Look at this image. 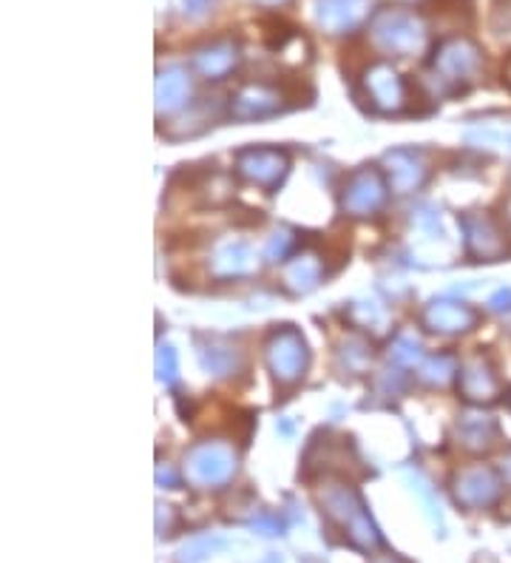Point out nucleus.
I'll use <instances>...</instances> for the list:
<instances>
[{"mask_svg": "<svg viewBox=\"0 0 511 563\" xmlns=\"http://www.w3.org/2000/svg\"><path fill=\"white\" fill-rule=\"evenodd\" d=\"M369 37L381 51L401 55V58L418 55L426 46L424 23L410 9H381L369 23Z\"/></svg>", "mask_w": 511, "mask_h": 563, "instance_id": "f257e3e1", "label": "nucleus"}, {"mask_svg": "<svg viewBox=\"0 0 511 563\" xmlns=\"http://www.w3.org/2000/svg\"><path fill=\"white\" fill-rule=\"evenodd\" d=\"M265 361L267 370L273 373L276 384L281 387H293L304 379L307 373V364H311V350H307V342L295 327L284 325L279 331L270 333V339L265 345Z\"/></svg>", "mask_w": 511, "mask_h": 563, "instance_id": "f03ea898", "label": "nucleus"}, {"mask_svg": "<svg viewBox=\"0 0 511 563\" xmlns=\"http://www.w3.org/2000/svg\"><path fill=\"white\" fill-rule=\"evenodd\" d=\"M185 478L194 487H224L236 472V450L224 441H199L185 453Z\"/></svg>", "mask_w": 511, "mask_h": 563, "instance_id": "7ed1b4c3", "label": "nucleus"}, {"mask_svg": "<svg viewBox=\"0 0 511 563\" xmlns=\"http://www.w3.org/2000/svg\"><path fill=\"white\" fill-rule=\"evenodd\" d=\"M318 501L325 506V513L346 529V535H350V541H353L355 547L373 549L381 543V538L375 532L369 515L364 513V504H361L353 487H327V490L318 495Z\"/></svg>", "mask_w": 511, "mask_h": 563, "instance_id": "20e7f679", "label": "nucleus"}, {"mask_svg": "<svg viewBox=\"0 0 511 563\" xmlns=\"http://www.w3.org/2000/svg\"><path fill=\"white\" fill-rule=\"evenodd\" d=\"M483 65V55L477 44H472L469 37H452L438 46L433 58L435 77L443 86H466L477 77Z\"/></svg>", "mask_w": 511, "mask_h": 563, "instance_id": "39448f33", "label": "nucleus"}, {"mask_svg": "<svg viewBox=\"0 0 511 563\" xmlns=\"http://www.w3.org/2000/svg\"><path fill=\"white\" fill-rule=\"evenodd\" d=\"M290 157L281 148H265V145H253V148H242L236 154V171L242 180L253 182V185L265 188V191H276L281 180L288 177Z\"/></svg>", "mask_w": 511, "mask_h": 563, "instance_id": "423d86ee", "label": "nucleus"}, {"mask_svg": "<svg viewBox=\"0 0 511 563\" xmlns=\"http://www.w3.org/2000/svg\"><path fill=\"white\" fill-rule=\"evenodd\" d=\"M387 200V182L378 168H358L350 173L344 191H341V208L353 217H369L381 208Z\"/></svg>", "mask_w": 511, "mask_h": 563, "instance_id": "0eeeda50", "label": "nucleus"}, {"mask_svg": "<svg viewBox=\"0 0 511 563\" xmlns=\"http://www.w3.org/2000/svg\"><path fill=\"white\" fill-rule=\"evenodd\" d=\"M461 231H463V245H466L469 256L475 260L495 262L500 256H506V239L503 231L497 228V223L486 214H463L461 219Z\"/></svg>", "mask_w": 511, "mask_h": 563, "instance_id": "6e6552de", "label": "nucleus"}, {"mask_svg": "<svg viewBox=\"0 0 511 563\" xmlns=\"http://www.w3.org/2000/svg\"><path fill=\"white\" fill-rule=\"evenodd\" d=\"M454 487V501L463 504L466 510H486V506L495 504L500 499V481H497V472L483 464L475 467L461 469L452 481Z\"/></svg>", "mask_w": 511, "mask_h": 563, "instance_id": "1a4fd4ad", "label": "nucleus"}, {"mask_svg": "<svg viewBox=\"0 0 511 563\" xmlns=\"http://www.w3.org/2000/svg\"><path fill=\"white\" fill-rule=\"evenodd\" d=\"M364 86H367L369 103L384 115H398L406 106V83L389 63L369 65Z\"/></svg>", "mask_w": 511, "mask_h": 563, "instance_id": "9d476101", "label": "nucleus"}, {"mask_svg": "<svg viewBox=\"0 0 511 563\" xmlns=\"http://www.w3.org/2000/svg\"><path fill=\"white\" fill-rule=\"evenodd\" d=\"M458 391L472 405H489L500 396V379H497L486 356L477 354L463 361L461 370H458Z\"/></svg>", "mask_w": 511, "mask_h": 563, "instance_id": "9b49d317", "label": "nucleus"}, {"mask_svg": "<svg viewBox=\"0 0 511 563\" xmlns=\"http://www.w3.org/2000/svg\"><path fill=\"white\" fill-rule=\"evenodd\" d=\"M284 109V97L270 83H247L231 100V115L236 120H261V117L279 115Z\"/></svg>", "mask_w": 511, "mask_h": 563, "instance_id": "f8f14e48", "label": "nucleus"}, {"mask_svg": "<svg viewBox=\"0 0 511 563\" xmlns=\"http://www.w3.org/2000/svg\"><path fill=\"white\" fill-rule=\"evenodd\" d=\"M369 15V0H316L318 26L330 35L355 29Z\"/></svg>", "mask_w": 511, "mask_h": 563, "instance_id": "ddd939ff", "label": "nucleus"}, {"mask_svg": "<svg viewBox=\"0 0 511 563\" xmlns=\"http://www.w3.org/2000/svg\"><path fill=\"white\" fill-rule=\"evenodd\" d=\"M424 327L435 333H466L475 327L477 313L463 302H452V299H438L424 308L421 316Z\"/></svg>", "mask_w": 511, "mask_h": 563, "instance_id": "4468645a", "label": "nucleus"}, {"mask_svg": "<svg viewBox=\"0 0 511 563\" xmlns=\"http://www.w3.org/2000/svg\"><path fill=\"white\" fill-rule=\"evenodd\" d=\"M253 271H256V253L251 251L247 242H239V239L219 242L214 256H210V274L219 276V279H239V276H247Z\"/></svg>", "mask_w": 511, "mask_h": 563, "instance_id": "2eb2a0df", "label": "nucleus"}, {"mask_svg": "<svg viewBox=\"0 0 511 563\" xmlns=\"http://www.w3.org/2000/svg\"><path fill=\"white\" fill-rule=\"evenodd\" d=\"M384 163H387L389 185H392V191H398V194H410V191L424 185L426 166L424 159H421V154L410 152V148H398V152H389Z\"/></svg>", "mask_w": 511, "mask_h": 563, "instance_id": "dca6fc26", "label": "nucleus"}, {"mask_svg": "<svg viewBox=\"0 0 511 563\" xmlns=\"http://www.w3.org/2000/svg\"><path fill=\"white\" fill-rule=\"evenodd\" d=\"M497 439H500V427L489 412H463L458 421V441L472 453H486L495 447Z\"/></svg>", "mask_w": 511, "mask_h": 563, "instance_id": "f3484780", "label": "nucleus"}, {"mask_svg": "<svg viewBox=\"0 0 511 563\" xmlns=\"http://www.w3.org/2000/svg\"><path fill=\"white\" fill-rule=\"evenodd\" d=\"M191 97V77L182 65H168L166 72L157 77V111L159 115H173L185 109Z\"/></svg>", "mask_w": 511, "mask_h": 563, "instance_id": "a211bd4d", "label": "nucleus"}, {"mask_svg": "<svg viewBox=\"0 0 511 563\" xmlns=\"http://www.w3.org/2000/svg\"><path fill=\"white\" fill-rule=\"evenodd\" d=\"M194 65L205 80H224L239 65V46L231 40H217L196 51Z\"/></svg>", "mask_w": 511, "mask_h": 563, "instance_id": "6ab92c4d", "label": "nucleus"}, {"mask_svg": "<svg viewBox=\"0 0 511 563\" xmlns=\"http://www.w3.org/2000/svg\"><path fill=\"white\" fill-rule=\"evenodd\" d=\"M325 274V265L318 260L316 253H302V256H293V260L284 265V288L290 294H311L318 288Z\"/></svg>", "mask_w": 511, "mask_h": 563, "instance_id": "aec40b11", "label": "nucleus"}, {"mask_svg": "<svg viewBox=\"0 0 511 563\" xmlns=\"http://www.w3.org/2000/svg\"><path fill=\"white\" fill-rule=\"evenodd\" d=\"M199 364L205 373L217 375V379H231L242 370V354L236 347L224 345V342H208V345H199Z\"/></svg>", "mask_w": 511, "mask_h": 563, "instance_id": "412c9836", "label": "nucleus"}, {"mask_svg": "<svg viewBox=\"0 0 511 563\" xmlns=\"http://www.w3.org/2000/svg\"><path fill=\"white\" fill-rule=\"evenodd\" d=\"M458 370L461 368H458V359H454V356L440 354L433 356V359H426V364L421 368V379H424L426 384H438V387H443Z\"/></svg>", "mask_w": 511, "mask_h": 563, "instance_id": "4be33fe9", "label": "nucleus"}, {"mask_svg": "<svg viewBox=\"0 0 511 563\" xmlns=\"http://www.w3.org/2000/svg\"><path fill=\"white\" fill-rule=\"evenodd\" d=\"M339 356H341V364H344L350 373H361V370L369 364V359H373V354H369V345L361 339H346L344 345H341Z\"/></svg>", "mask_w": 511, "mask_h": 563, "instance_id": "5701e85b", "label": "nucleus"}, {"mask_svg": "<svg viewBox=\"0 0 511 563\" xmlns=\"http://www.w3.org/2000/svg\"><path fill=\"white\" fill-rule=\"evenodd\" d=\"M389 359L396 361V364H403V368H412L415 361H421V345L412 336L401 333L392 347H389Z\"/></svg>", "mask_w": 511, "mask_h": 563, "instance_id": "b1692460", "label": "nucleus"}, {"mask_svg": "<svg viewBox=\"0 0 511 563\" xmlns=\"http://www.w3.org/2000/svg\"><path fill=\"white\" fill-rule=\"evenodd\" d=\"M180 373V361H177V350L171 345H159L157 350V379L166 384L177 382Z\"/></svg>", "mask_w": 511, "mask_h": 563, "instance_id": "393cba45", "label": "nucleus"}, {"mask_svg": "<svg viewBox=\"0 0 511 563\" xmlns=\"http://www.w3.org/2000/svg\"><path fill=\"white\" fill-rule=\"evenodd\" d=\"M293 245H295L293 231H288V228H281V231H276L273 237H270V242H267L265 256L270 262H284L290 256V251H293Z\"/></svg>", "mask_w": 511, "mask_h": 563, "instance_id": "a878e982", "label": "nucleus"}, {"mask_svg": "<svg viewBox=\"0 0 511 563\" xmlns=\"http://www.w3.org/2000/svg\"><path fill=\"white\" fill-rule=\"evenodd\" d=\"M219 547H222L219 538H196L194 543H187V547L182 549V563H199L202 558H208L210 552Z\"/></svg>", "mask_w": 511, "mask_h": 563, "instance_id": "bb28decb", "label": "nucleus"}, {"mask_svg": "<svg viewBox=\"0 0 511 563\" xmlns=\"http://www.w3.org/2000/svg\"><path fill=\"white\" fill-rule=\"evenodd\" d=\"M358 313L361 319H355V322H358L361 327H375L384 322V311L375 302H355L353 308H350V316H358Z\"/></svg>", "mask_w": 511, "mask_h": 563, "instance_id": "cd10ccee", "label": "nucleus"}, {"mask_svg": "<svg viewBox=\"0 0 511 563\" xmlns=\"http://www.w3.org/2000/svg\"><path fill=\"white\" fill-rule=\"evenodd\" d=\"M469 140L472 143H486L489 148H511V131L506 134V131H495V129H486V131H472L469 134Z\"/></svg>", "mask_w": 511, "mask_h": 563, "instance_id": "c85d7f7f", "label": "nucleus"}, {"mask_svg": "<svg viewBox=\"0 0 511 563\" xmlns=\"http://www.w3.org/2000/svg\"><path fill=\"white\" fill-rule=\"evenodd\" d=\"M491 308H495V311H509V308H511V290H500L497 297H491Z\"/></svg>", "mask_w": 511, "mask_h": 563, "instance_id": "c756f323", "label": "nucleus"}, {"mask_svg": "<svg viewBox=\"0 0 511 563\" xmlns=\"http://www.w3.org/2000/svg\"><path fill=\"white\" fill-rule=\"evenodd\" d=\"M185 7L191 15H202V12H208L210 9V0H185Z\"/></svg>", "mask_w": 511, "mask_h": 563, "instance_id": "7c9ffc66", "label": "nucleus"}, {"mask_svg": "<svg viewBox=\"0 0 511 563\" xmlns=\"http://www.w3.org/2000/svg\"><path fill=\"white\" fill-rule=\"evenodd\" d=\"M157 478H159V484H162V481H168V487L180 484V481H177V476H173V472H171V467H166V469L159 467L157 469Z\"/></svg>", "mask_w": 511, "mask_h": 563, "instance_id": "2f4dec72", "label": "nucleus"}, {"mask_svg": "<svg viewBox=\"0 0 511 563\" xmlns=\"http://www.w3.org/2000/svg\"><path fill=\"white\" fill-rule=\"evenodd\" d=\"M503 478L511 484V453L506 455V462H503Z\"/></svg>", "mask_w": 511, "mask_h": 563, "instance_id": "473e14b6", "label": "nucleus"}, {"mask_svg": "<svg viewBox=\"0 0 511 563\" xmlns=\"http://www.w3.org/2000/svg\"><path fill=\"white\" fill-rule=\"evenodd\" d=\"M506 83H509V88H511V60H509V65H506Z\"/></svg>", "mask_w": 511, "mask_h": 563, "instance_id": "72a5a7b5", "label": "nucleus"}, {"mask_svg": "<svg viewBox=\"0 0 511 563\" xmlns=\"http://www.w3.org/2000/svg\"><path fill=\"white\" fill-rule=\"evenodd\" d=\"M375 563H401V561H396V558H381V561H375Z\"/></svg>", "mask_w": 511, "mask_h": 563, "instance_id": "f704fd0d", "label": "nucleus"}, {"mask_svg": "<svg viewBox=\"0 0 511 563\" xmlns=\"http://www.w3.org/2000/svg\"><path fill=\"white\" fill-rule=\"evenodd\" d=\"M509 219H511V203H509Z\"/></svg>", "mask_w": 511, "mask_h": 563, "instance_id": "c9c22d12", "label": "nucleus"}]
</instances>
